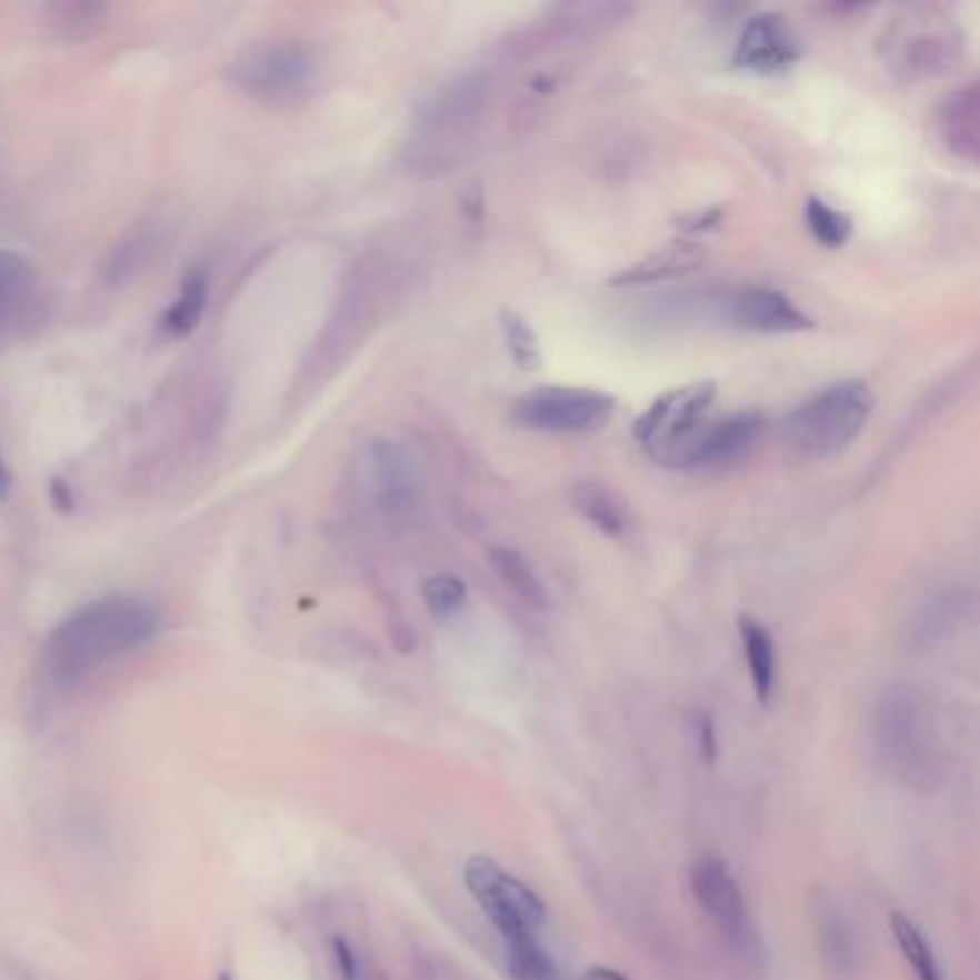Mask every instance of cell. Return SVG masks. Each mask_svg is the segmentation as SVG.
<instances>
[{
  "label": "cell",
  "instance_id": "5bb4252c",
  "mask_svg": "<svg viewBox=\"0 0 980 980\" xmlns=\"http://www.w3.org/2000/svg\"><path fill=\"white\" fill-rule=\"evenodd\" d=\"M811 920L817 949L826 969L837 978H849L860 967V938L851 923L846 906L831 891L813 889L811 894Z\"/></svg>",
  "mask_w": 980,
  "mask_h": 980
},
{
  "label": "cell",
  "instance_id": "277c9868",
  "mask_svg": "<svg viewBox=\"0 0 980 980\" xmlns=\"http://www.w3.org/2000/svg\"><path fill=\"white\" fill-rule=\"evenodd\" d=\"M228 76L237 90L257 101H297L317 84L320 61L308 43L277 38L239 52Z\"/></svg>",
  "mask_w": 980,
  "mask_h": 980
},
{
  "label": "cell",
  "instance_id": "5b68a950",
  "mask_svg": "<svg viewBox=\"0 0 980 980\" xmlns=\"http://www.w3.org/2000/svg\"><path fill=\"white\" fill-rule=\"evenodd\" d=\"M483 104H487V81L480 76L458 78L426 98L409 144L411 164H423L429 170L440 156L449 159L454 144L469 136Z\"/></svg>",
  "mask_w": 980,
  "mask_h": 980
},
{
  "label": "cell",
  "instance_id": "1f68e13d",
  "mask_svg": "<svg viewBox=\"0 0 980 980\" xmlns=\"http://www.w3.org/2000/svg\"><path fill=\"white\" fill-rule=\"evenodd\" d=\"M9 489H12V474H9V467L3 463V458H0V498H7Z\"/></svg>",
  "mask_w": 980,
  "mask_h": 980
},
{
  "label": "cell",
  "instance_id": "d4e9b609",
  "mask_svg": "<svg viewBox=\"0 0 980 980\" xmlns=\"http://www.w3.org/2000/svg\"><path fill=\"white\" fill-rule=\"evenodd\" d=\"M960 619H963L960 598L958 601H954V596L934 598L920 610V616L911 624V639L920 641V644H932V641H940L952 633L954 627L960 624Z\"/></svg>",
  "mask_w": 980,
  "mask_h": 980
},
{
  "label": "cell",
  "instance_id": "d6a6232c",
  "mask_svg": "<svg viewBox=\"0 0 980 980\" xmlns=\"http://www.w3.org/2000/svg\"><path fill=\"white\" fill-rule=\"evenodd\" d=\"M222 980H228V978H222Z\"/></svg>",
  "mask_w": 980,
  "mask_h": 980
},
{
  "label": "cell",
  "instance_id": "7402d4cb",
  "mask_svg": "<svg viewBox=\"0 0 980 980\" xmlns=\"http://www.w3.org/2000/svg\"><path fill=\"white\" fill-rule=\"evenodd\" d=\"M107 7L104 3H52L47 7L49 29L63 41H84L96 36L98 29L104 27Z\"/></svg>",
  "mask_w": 980,
  "mask_h": 980
},
{
  "label": "cell",
  "instance_id": "484cf974",
  "mask_svg": "<svg viewBox=\"0 0 980 980\" xmlns=\"http://www.w3.org/2000/svg\"><path fill=\"white\" fill-rule=\"evenodd\" d=\"M806 224L811 230V237L820 244H826V248H831V251L849 242L851 230H854L849 213L831 208L817 196H811L806 202Z\"/></svg>",
  "mask_w": 980,
  "mask_h": 980
},
{
  "label": "cell",
  "instance_id": "4fadbf2b",
  "mask_svg": "<svg viewBox=\"0 0 980 980\" xmlns=\"http://www.w3.org/2000/svg\"><path fill=\"white\" fill-rule=\"evenodd\" d=\"M797 61H800V41L782 14L766 12L744 23L737 52H733L737 67L773 76V72L791 70Z\"/></svg>",
  "mask_w": 980,
  "mask_h": 980
},
{
  "label": "cell",
  "instance_id": "4316f807",
  "mask_svg": "<svg viewBox=\"0 0 980 980\" xmlns=\"http://www.w3.org/2000/svg\"><path fill=\"white\" fill-rule=\"evenodd\" d=\"M423 598L431 616L438 621H446L458 616L467 604V584L458 576L440 572V576H431L423 584Z\"/></svg>",
  "mask_w": 980,
  "mask_h": 980
},
{
  "label": "cell",
  "instance_id": "7c38bea8",
  "mask_svg": "<svg viewBox=\"0 0 980 980\" xmlns=\"http://www.w3.org/2000/svg\"><path fill=\"white\" fill-rule=\"evenodd\" d=\"M722 317L730 326L759 334H793L811 328V317L773 288H739L722 299Z\"/></svg>",
  "mask_w": 980,
  "mask_h": 980
},
{
  "label": "cell",
  "instance_id": "7a4b0ae2",
  "mask_svg": "<svg viewBox=\"0 0 980 980\" xmlns=\"http://www.w3.org/2000/svg\"><path fill=\"white\" fill-rule=\"evenodd\" d=\"M877 753L886 771L909 788L938 786L943 773V748H940L934 710L923 693L911 684H891L877 702L874 717Z\"/></svg>",
  "mask_w": 980,
  "mask_h": 980
},
{
  "label": "cell",
  "instance_id": "d6986e66",
  "mask_svg": "<svg viewBox=\"0 0 980 980\" xmlns=\"http://www.w3.org/2000/svg\"><path fill=\"white\" fill-rule=\"evenodd\" d=\"M572 507L578 509L581 518L592 523L598 532H604L610 538L624 536L630 529V512H627V503L621 501L619 494L612 492L610 487H604L601 480H581L576 489H572Z\"/></svg>",
  "mask_w": 980,
  "mask_h": 980
},
{
  "label": "cell",
  "instance_id": "f1b7e54d",
  "mask_svg": "<svg viewBox=\"0 0 980 980\" xmlns=\"http://www.w3.org/2000/svg\"><path fill=\"white\" fill-rule=\"evenodd\" d=\"M696 744H699V757H702L704 766H717L719 757V737L717 724L708 713H696Z\"/></svg>",
  "mask_w": 980,
  "mask_h": 980
},
{
  "label": "cell",
  "instance_id": "603a6c76",
  "mask_svg": "<svg viewBox=\"0 0 980 980\" xmlns=\"http://www.w3.org/2000/svg\"><path fill=\"white\" fill-rule=\"evenodd\" d=\"M891 932H894L900 952H903V958L909 960V967L914 969L920 980H943L938 954H934L932 943L926 940V934L920 932V926L914 920L906 918V914H894L891 918Z\"/></svg>",
  "mask_w": 980,
  "mask_h": 980
},
{
  "label": "cell",
  "instance_id": "4dcf8cb0",
  "mask_svg": "<svg viewBox=\"0 0 980 980\" xmlns=\"http://www.w3.org/2000/svg\"><path fill=\"white\" fill-rule=\"evenodd\" d=\"M581 980H630L627 974H621L619 969H610V967H592L581 974Z\"/></svg>",
  "mask_w": 980,
  "mask_h": 980
},
{
  "label": "cell",
  "instance_id": "44dd1931",
  "mask_svg": "<svg viewBox=\"0 0 980 980\" xmlns=\"http://www.w3.org/2000/svg\"><path fill=\"white\" fill-rule=\"evenodd\" d=\"M507 969L512 980H556V963L547 954L536 932L503 934Z\"/></svg>",
  "mask_w": 980,
  "mask_h": 980
},
{
  "label": "cell",
  "instance_id": "83f0119b",
  "mask_svg": "<svg viewBox=\"0 0 980 980\" xmlns=\"http://www.w3.org/2000/svg\"><path fill=\"white\" fill-rule=\"evenodd\" d=\"M501 331H503V342H507L509 354L512 360L521 366V369L532 371L541 366V346H538V337L536 331L529 328V322L523 317L512 311H503L501 313Z\"/></svg>",
  "mask_w": 980,
  "mask_h": 980
},
{
  "label": "cell",
  "instance_id": "9a60e30c",
  "mask_svg": "<svg viewBox=\"0 0 980 980\" xmlns=\"http://www.w3.org/2000/svg\"><path fill=\"white\" fill-rule=\"evenodd\" d=\"M940 136L943 144L952 150L958 159L978 161L980 150V98L978 84H969L963 90H954L946 98L938 112Z\"/></svg>",
  "mask_w": 980,
  "mask_h": 980
},
{
  "label": "cell",
  "instance_id": "ba28073f",
  "mask_svg": "<svg viewBox=\"0 0 980 980\" xmlns=\"http://www.w3.org/2000/svg\"><path fill=\"white\" fill-rule=\"evenodd\" d=\"M717 400V383L702 380L684 389H673L661 394L633 426V434L644 446L656 463L668 467L670 454L708 420V411Z\"/></svg>",
  "mask_w": 980,
  "mask_h": 980
},
{
  "label": "cell",
  "instance_id": "e0dca14e",
  "mask_svg": "<svg viewBox=\"0 0 980 980\" xmlns=\"http://www.w3.org/2000/svg\"><path fill=\"white\" fill-rule=\"evenodd\" d=\"M739 639H742L744 664H748V673H751L753 693H757L759 704H771L779 682V661L773 636L757 619L742 616L739 619Z\"/></svg>",
  "mask_w": 980,
  "mask_h": 980
},
{
  "label": "cell",
  "instance_id": "8fae6325",
  "mask_svg": "<svg viewBox=\"0 0 980 980\" xmlns=\"http://www.w3.org/2000/svg\"><path fill=\"white\" fill-rule=\"evenodd\" d=\"M369 489L377 509L389 518H409L420 503L423 474L418 458L400 440L380 438L369 446L366 454Z\"/></svg>",
  "mask_w": 980,
  "mask_h": 980
},
{
  "label": "cell",
  "instance_id": "3957f363",
  "mask_svg": "<svg viewBox=\"0 0 980 980\" xmlns=\"http://www.w3.org/2000/svg\"><path fill=\"white\" fill-rule=\"evenodd\" d=\"M874 394L862 380H842L793 409L786 420V440L806 458H834L846 452L869 423Z\"/></svg>",
  "mask_w": 980,
  "mask_h": 980
},
{
  "label": "cell",
  "instance_id": "f546056e",
  "mask_svg": "<svg viewBox=\"0 0 980 980\" xmlns=\"http://www.w3.org/2000/svg\"><path fill=\"white\" fill-rule=\"evenodd\" d=\"M52 501H56V507L63 509V512L76 509V498H72V492L67 489L63 480H52Z\"/></svg>",
  "mask_w": 980,
  "mask_h": 980
},
{
  "label": "cell",
  "instance_id": "cb8c5ba5",
  "mask_svg": "<svg viewBox=\"0 0 980 980\" xmlns=\"http://www.w3.org/2000/svg\"><path fill=\"white\" fill-rule=\"evenodd\" d=\"M32 288V268L18 251L0 248V328L21 311Z\"/></svg>",
  "mask_w": 980,
  "mask_h": 980
},
{
  "label": "cell",
  "instance_id": "52a82bcc",
  "mask_svg": "<svg viewBox=\"0 0 980 980\" xmlns=\"http://www.w3.org/2000/svg\"><path fill=\"white\" fill-rule=\"evenodd\" d=\"M690 891H693L699 909L713 920L724 943L744 960L762 954V943L753 929L751 911L744 903L737 877L728 869V862L719 857H699L690 866Z\"/></svg>",
  "mask_w": 980,
  "mask_h": 980
},
{
  "label": "cell",
  "instance_id": "30bf717a",
  "mask_svg": "<svg viewBox=\"0 0 980 980\" xmlns=\"http://www.w3.org/2000/svg\"><path fill=\"white\" fill-rule=\"evenodd\" d=\"M766 431V418L759 411H737L722 420H704L699 429L670 454V469L710 472L728 469L757 449Z\"/></svg>",
  "mask_w": 980,
  "mask_h": 980
},
{
  "label": "cell",
  "instance_id": "ffe728a7",
  "mask_svg": "<svg viewBox=\"0 0 980 980\" xmlns=\"http://www.w3.org/2000/svg\"><path fill=\"white\" fill-rule=\"evenodd\" d=\"M489 561H492V570L501 576L503 584L521 598L523 604L532 607V610H547L550 607V592H547L541 576H538L536 567L529 563L523 552L512 550V547H494V550H489Z\"/></svg>",
  "mask_w": 980,
  "mask_h": 980
},
{
  "label": "cell",
  "instance_id": "9c48e42d",
  "mask_svg": "<svg viewBox=\"0 0 980 980\" xmlns=\"http://www.w3.org/2000/svg\"><path fill=\"white\" fill-rule=\"evenodd\" d=\"M616 400L598 389H567L547 386L521 397L512 409V418L527 429L552 431V434H578L592 431L610 420Z\"/></svg>",
  "mask_w": 980,
  "mask_h": 980
},
{
  "label": "cell",
  "instance_id": "6da1fadb",
  "mask_svg": "<svg viewBox=\"0 0 980 980\" xmlns=\"http://www.w3.org/2000/svg\"><path fill=\"white\" fill-rule=\"evenodd\" d=\"M159 630V610L139 596L96 598L61 621L43 644V668L72 682L132 653Z\"/></svg>",
  "mask_w": 980,
  "mask_h": 980
},
{
  "label": "cell",
  "instance_id": "8992f818",
  "mask_svg": "<svg viewBox=\"0 0 980 980\" xmlns=\"http://www.w3.org/2000/svg\"><path fill=\"white\" fill-rule=\"evenodd\" d=\"M469 894L474 903L483 909L489 923L503 934L512 932H536L547 920V906L541 897L521 883L518 877L509 874L501 862H494L487 854L469 857L467 869H463Z\"/></svg>",
  "mask_w": 980,
  "mask_h": 980
},
{
  "label": "cell",
  "instance_id": "ac0fdd59",
  "mask_svg": "<svg viewBox=\"0 0 980 980\" xmlns=\"http://www.w3.org/2000/svg\"><path fill=\"white\" fill-rule=\"evenodd\" d=\"M699 264H702V251L696 244L670 242L659 251L647 253L633 268L621 271L619 277L612 279V286H650V282H659V279H673L696 271Z\"/></svg>",
  "mask_w": 980,
  "mask_h": 980
},
{
  "label": "cell",
  "instance_id": "2e32d148",
  "mask_svg": "<svg viewBox=\"0 0 980 980\" xmlns=\"http://www.w3.org/2000/svg\"><path fill=\"white\" fill-rule=\"evenodd\" d=\"M210 299V277L202 268H190L181 279L179 293L159 317V334L164 340H184L199 328Z\"/></svg>",
  "mask_w": 980,
  "mask_h": 980
}]
</instances>
